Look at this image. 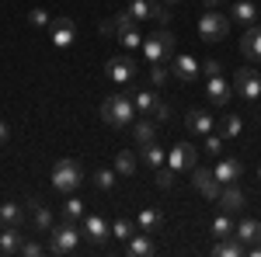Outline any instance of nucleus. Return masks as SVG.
I'll list each match as a JSON object with an SVG mask.
<instances>
[{"mask_svg":"<svg viewBox=\"0 0 261 257\" xmlns=\"http://www.w3.org/2000/svg\"><path fill=\"white\" fill-rule=\"evenodd\" d=\"M81 184H84L81 163H77V160H56V167H53V188H56L60 195H73Z\"/></svg>","mask_w":261,"mask_h":257,"instance_id":"1","label":"nucleus"},{"mask_svg":"<svg viewBox=\"0 0 261 257\" xmlns=\"http://www.w3.org/2000/svg\"><path fill=\"white\" fill-rule=\"evenodd\" d=\"M0 219H4L7 226H21L24 209H21V205H14V202H4V205H0Z\"/></svg>","mask_w":261,"mask_h":257,"instance_id":"29","label":"nucleus"},{"mask_svg":"<svg viewBox=\"0 0 261 257\" xmlns=\"http://www.w3.org/2000/svg\"><path fill=\"white\" fill-rule=\"evenodd\" d=\"M140 160L146 163V167H153V170H157V167L167 163V153H164L161 146H157V139H153V142H143V146H140Z\"/></svg>","mask_w":261,"mask_h":257,"instance_id":"23","label":"nucleus"},{"mask_svg":"<svg viewBox=\"0 0 261 257\" xmlns=\"http://www.w3.org/2000/svg\"><path fill=\"white\" fill-rule=\"evenodd\" d=\"M119 39L125 49H140L143 45V35H140V28H129V32H119Z\"/></svg>","mask_w":261,"mask_h":257,"instance_id":"35","label":"nucleus"},{"mask_svg":"<svg viewBox=\"0 0 261 257\" xmlns=\"http://www.w3.org/2000/svg\"><path fill=\"white\" fill-rule=\"evenodd\" d=\"M94 184H98L101 191H112V188H115V170H108V167L98 170V174H94Z\"/></svg>","mask_w":261,"mask_h":257,"instance_id":"36","label":"nucleus"},{"mask_svg":"<svg viewBox=\"0 0 261 257\" xmlns=\"http://www.w3.org/2000/svg\"><path fill=\"white\" fill-rule=\"evenodd\" d=\"M153 115H157V119H171V104H164V101H157V108H153Z\"/></svg>","mask_w":261,"mask_h":257,"instance_id":"45","label":"nucleus"},{"mask_svg":"<svg viewBox=\"0 0 261 257\" xmlns=\"http://www.w3.org/2000/svg\"><path fill=\"white\" fill-rule=\"evenodd\" d=\"M185 125H188V132H195V136H209V132H213V119H209V111H202V108H192L188 119H185Z\"/></svg>","mask_w":261,"mask_h":257,"instance_id":"18","label":"nucleus"},{"mask_svg":"<svg viewBox=\"0 0 261 257\" xmlns=\"http://www.w3.org/2000/svg\"><path fill=\"white\" fill-rule=\"evenodd\" d=\"M129 14H133L136 21H146V18H150V0H133Z\"/></svg>","mask_w":261,"mask_h":257,"instance_id":"39","label":"nucleus"},{"mask_svg":"<svg viewBox=\"0 0 261 257\" xmlns=\"http://www.w3.org/2000/svg\"><path fill=\"white\" fill-rule=\"evenodd\" d=\"M233 91H237L241 98H247V101L261 98V77L251 70V66H241V70L233 73Z\"/></svg>","mask_w":261,"mask_h":257,"instance_id":"7","label":"nucleus"},{"mask_svg":"<svg viewBox=\"0 0 261 257\" xmlns=\"http://www.w3.org/2000/svg\"><path fill=\"white\" fill-rule=\"evenodd\" d=\"M28 21H32V24H35V28H45V24H49V11H45V7H35V11H32V14H28Z\"/></svg>","mask_w":261,"mask_h":257,"instance_id":"42","label":"nucleus"},{"mask_svg":"<svg viewBox=\"0 0 261 257\" xmlns=\"http://www.w3.org/2000/svg\"><path fill=\"white\" fill-rule=\"evenodd\" d=\"M101 119L108 122V125H129V122H136V104L125 98V94H112V98H105L101 104Z\"/></svg>","mask_w":261,"mask_h":257,"instance_id":"2","label":"nucleus"},{"mask_svg":"<svg viewBox=\"0 0 261 257\" xmlns=\"http://www.w3.org/2000/svg\"><path fill=\"white\" fill-rule=\"evenodd\" d=\"M164 4H178V0H164Z\"/></svg>","mask_w":261,"mask_h":257,"instance_id":"49","label":"nucleus"},{"mask_svg":"<svg viewBox=\"0 0 261 257\" xmlns=\"http://www.w3.org/2000/svg\"><path fill=\"white\" fill-rule=\"evenodd\" d=\"M192 184H195V191L199 195H205L209 202H216L220 198V191H223V184H220V178H216V170H209V167H192Z\"/></svg>","mask_w":261,"mask_h":257,"instance_id":"6","label":"nucleus"},{"mask_svg":"<svg viewBox=\"0 0 261 257\" xmlns=\"http://www.w3.org/2000/svg\"><path fill=\"white\" fill-rule=\"evenodd\" d=\"M174 174H178V170H174V167H167V163L157 167V184H161V188H171V184H174Z\"/></svg>","mask_w":261,"mask_h":257,"instance_id":"40","label":"nucleus"},{"mask_svg":"<svg viewBox=\"0 0 261 257\" xmlns=\"http://www.w3.org/2000/svg\"><path fill=\"white\" fill-rule=\"evenodd\" d=\"M202 73H205V77H220V73H223V63L220 60H205V63H202Z\"/></svg>","mask_w":261,"mask_h":257,"instance_id":"44","label":"nucleus"},{"mask_svg":"<svg viewBox=\"0 0 261 257\" xmlns=\"http://www.w3.org/2000/svg\"><path fill=\"white\" fill-rule=\"evenodd\" d=\"M241 52L247 56L251 63L261 60V24H247L241 35Z\"/></svg>","mask_w":261,"mask_h":257,"instance_id":"12","label":"nucleus"},{"mask_svg":"<svg viewBox=\"0 0 261 257\" xmlns=\"http://www.w3.org/2000/svg\"><path fill=\"white\" fill-rule=\"evenodd\" d=\"M63 219H70V222L84 219V202H81V198L66 195V202H63Z\"/></svg>","mask_w":261,"mask_h":257,"instance_id":"30","label":"nucleus"},{"mask_svg":"<svg viewBox=\"0 0 261 257\" xmlns=\"http://www.w3.org/2000/svg\"><path fill=\"white\" fill-rule=\"evenodd\" d=\"M4 142H7V125L0 122V146H4Z\"/></svg>","mask_w":261,"mask_h":257,"instance_id":"47","label":"nucleus"},{"mask_svg":"<svg viewBox=\"0 0 261 257\" xmlns=\"http://www.w3.org/2000/svg\"><path fill=\"white\" fill-rule=\"evenodd\" d=\"M136 226H140L143 233H157V230L164 226V212H161V209H153V205H146L140 216H136Z\"/></svg>","mask_w":261,"mask_h":257,"instance_id":"21","label":"nucleus"},{"mask_svg":"<svg viewBox=\"0 0 261 257\" xmlns=\"http://www.w3.org/2000/svg\"><path fill=\"white\" fill-rule=\"evenodd\" d=\"M125 254L129 257H150L153 254V240H150V233H133V237L125 240Z\"/></svg>","mask_w":261,"mask_h":257,"instance_id":"16","label":"nucleus"},{"mask_svg":"<svg viewBox=\"0 0 261 257\" xmlns=\"http://www.w3.org/2000/svg\"><path fill=\"white\" fill-rule=\"evenodd\" d=\"M171 73L178 80H185V83H192V80L202 73V63L195 60V56H188V52H181L178 60H174V66H171Z\"/></svg>","mask_w":261,"mask_h":257,"instance_id":"14","label":"nucleus"},{"mask_svg":"<svg viewBox=\"0 0 261 257\" xmlns=\"http://www.w3.org/2000/svg\"><path fill=\"white\" fill-rule=\"evenodd\" d=\"M233 230H237V226H233V219L226 216V212H223V216H216L213 219V226H209V233H213V237H233Z\"/></svg>","mask_w":261,"mask_h":257,"instance_id":"28","label":"nucleus"},{"mask_svg":"<svg viewBox=\"0 0 261 257\" xmlns=\"http://www.w3.org/2000/svg\"><path fill=\"white\" fill-rule=\"evenodd\" d=\"M21 254H24V257H42V254H45V247H42L39 240H24V243H21Z\"/></svg>","mask_w":261,"mask_h":257,"instance_id":"41","label":"nucleus"},{"mask_svg":"<svg viewBox=\"0 0 261 257\" xmlns=\"http://www.w3.org/2000/svg\"><path fill=\"white\" fill-rule=\"evenodd\" d=\"M136 24H140V21L133 18L129 11H119V14H115V32H129V28H136Z\"/></svg>","mask_w":261,"mask_h":257,"instance_id":"38","label":"nucleus"},{"mask_svg":"<svg viewBox=\"0 0 261 257\" xmlns=\"http://www.w3.org/2000/svg\"><path fill=\"white\" fill-rule=\"evenodd\" d=\"M133 136H136V142H153V139H157V125H153V122L150 119H143V122H136V125H133Z\"/></svg>","mask_w":261,"mask_h":257,"instance_id":"27","label":"nucleus"},{"mask_svg":"<svg viewBox=\"0 0 261 257\" xmlns=\"http://www.w3.org/2000/svg\"><path fill=\"white\" fill-rule=\"evenodd\" d=\"M73 39H77V24H73V18H56L53 21V45L66 49V45H73Z\"/></svg>","mask_w":261,"mask_h":257,"instance_id":"15","label":"nucleus"},{"mask_svg":"<svg viewBox=\"0 0 261 257\" xmlns=\"http://www.w3.org/2000/svg\"><path fill=\"white\" fill-rule=\"evenodd\" d=\"M4 230H7V222H4V219H0V233H4Z\"/></svg>","mask_w":261,"mask_h":257,"instance_id":"48","label":"nucleus"},{"mask_svg":"<svg viewBox=\"0 0 261 257\" xmlns=\"http://www.w3.org/2000/svg\"><path fill=\"white\" fill-rule=\"evenodd\" d=\"M136 60L133 56H115V60H108V80H115V83H129V80L136 77Z\"/></svg>","mask_w":261,"mask_h":257,"instance_id":"9","label":"nucleus"},{"mask_svg":"<svg viewBox=\"0 0 261 257\" xmlns=\"http://www.w3.org/2000/svg\"><path fill=\"white\" fill-rule=\"evenodd\" d=\"M258 178H261V167H258Z\"/></svg>","mask_w":261,"mask_h":257,"instance_id":"50","label":"nucleus"},{"mask_svg":"<svg viewBox=\"0 0 261 257\" xmlns=\"http://www.w3.org/2000/svg\"><path fill=\"white\" fill-rule=\"evenodd\" d=\"M220 129H223V136H226V139H233V136H241V129H244V119H241V115H226Z\"/></svg>","mask_w":261,"mask_h":257,"instance_id":"32","label":"nucleus"},{"mask_svg":"<svg viewBox=\"0 0 261 257\" xmlns=\"http://www.w3.org/2000/svg\"><path fill=\"white\" fill-rule=\"evenodd\" d=\"M171 77V70L164 66V63H150V80H153V87H164Z\"/></svg>","mask_w":261,"mask_h":257,"instance_id":"34","label":"nucleus"},{"mask_svg":"<svg viewBox=\"0 0 261 257\" xmlns=\"http://www.w3.org/2000/svg\"><path fill=\"white\" fill-rule=\"evenodd\" d=\"M244 174V163L241 160H220L216 163V178H220V184H237V178Z\"/></svg>","mask_w":261,"mask_h":257,"instance_id":"20","label":"nucleus"},{"mask_svg":"<svg viewBox=\"0 0 261 257\" xmlns=\"http://www.w3.org/2000/svg\"><path fill=\"white\" fill-rule=\"evenodd\" d=\"M205 153L220 157V153H223V136H213V132H209V136H205Z\"/></svg>","mask_w":261,"mask_h":257,"instance_id":"43","label":"nucleus"},{"mask_svg":"<svg viewBox=\"0 0 261 257\" xmlns=\"http://www.w3.org/2000/svg\"><path fill=\"white\" fill-rule=\"evenodd\" d=\"M150 18L157 21V24H167V21H171V11H167L164 0H150Z\"/></svg>","mask_w":261,"mask_h":257,"instance_id":"33","label":"nucleus"},{"mask_svg":"<svg viewBox=\"0 0 261 257\" xmlns=\"http://www.w3.org/2000/svg\"><path fill=\"white\" fill-rule=\"evenodd\" d=\"M133 104H136V111H146V115H150V111L157 108V94H150V91H136V94H133Z\"/></svg>","mask_w":261,"mask_h":257,"instance_id":"31","label":"nucleus"},{"mask_svg":"<svg viewBox=\"0 0 261 257\" xmlns=\"http://www.w3.org/2000/svg\"><path fill=\"white\" fill-rule=\"evenodd\" d=\"M233 21H241L244 28H247V24H258V7H254L251 0H237V4H233Z\"/></svg>","mask_w":261,"mask_h":257,"instance_id":"25","label":"nucleus"},{"mask_svg":"<svg viewBox=\"0 0 261 257\" xmlns=\"http://www.w3.org/2000/svg\"><path fill=\"white\" fill-rule=\"evenodd\" d=\"M220 209L226 212V216H233V212H244V205H247V195H244L237 184H223V191H220Z\"/></svg>","mask_w":261,"mask_h":257,"instance_id":"10","label":"nucleus"},{"mask_svg":"<svg viewBox=\"0 0 261 257\" xmlns=\"http://www.w3.org/2000/svg\"><path fill=\"white\" fill-rule=\"evenodd\" d=\"M28 216H32V226H35L39 233H49V230H53V212H49L42 202H35V198L28 202Z\"/></svg>","mask_w":261,"mask_h":257,"instance_id":"17","label":"nucleus"},{"mask_svg":"<svg viewBox=\"0 0 261 257\" xmlns=\"http://www.w3.org/2000/svg\"><path fill=\"white\" fill-rule=\"evenodd\" d=\"M21 243H24L21 230L18 226H7V230L0 233V254H21Z\"/></svg>","mask_w":261,"mask_h":257,"instance_id":"24","label":"nucleus"},{"mask_svg":"<svg viewBox=\"0 0 261 257\" xmlns=\"http://www.w3.org/2000/svg\"><path fill=\"white\" fill-rule=\"evenodd\" d=\"M230 94H233V83L223 77V73H220V77H209V80H205V98L213 101V104H226Z\"/></svg>","mask_w":261,"mask_h":257,"instance_id":"13","label":"nucleus"},{"mask_svg":"<svg viewBox=\"0 0 261 257\" xmlns=\"http://www.w3.org/2000/svg\"><path fill=\"white\" fill-rule=\"evenodd\" d=\"M81 230L70 222V219H63V226H56V230H49V250L53 254H73L77 247H81Z\"/></svg>","mask_w":261,"mask_h":257,"instance_id":"3","label":"nucleus"},{"mask_svg":"<svg viewBox=\"0 0 261 257\" xmlns=\"http://www.w3.org/2000/svg\"><path fill=\"white\" fill-rule=\"evenodd\" d=\"M258 125H261V119H258Z\"/></svg>","mask_w":261,"mask_h":257,"instance_id":"51","label":"nucleus"},{"mask_svg":"<svg viewBox=\"0 0 261 257\" xmlns=\"http://www.w3.org/2000/svg\"><path fill=\"white\" fill-rule=\"evenodd\" d=\"M202 4H205V11H216V7H223L226 0H202Z\"/></svg>","mask_w":261,"mask_h":257,"instance_id":"46","label":"nucleus"},{"mask_svg":"<svg viewBox=\"0 0 261 257\" xmlns=\"http://www.w3.org/2000/svg\"><path fill=\"white\" fill-rule=\"evenodd\" d=\"M199 35L205 42H220L230 35V18L226 14H220V11H205L199 18Z\"/></svg>","mask_w":261,"mask_h":257,"instance_id":"5","label":"nucleus"},{"mask_svg":"<svg viewBox=\"0 0 261 257\" xmlns=\"http://www.w3.org/2000/svg\"><path fill=\"white\" fill-rule=\"evenodd\" d=\"M233 233H237L247 247H254V243H261V219H241Z\"/></svg>","mask_w":261,"mask_h":257,"instance_id":"22","label":"nucleus"},{"mask_svg":"<svg viewBox=\"0 0 261 257\" xmlns=\"http://www.w3.org/2000/svg\"><path fill=\"white\" fill-rule=\"evenodd\" d=\"M195 163H199V150L192 142H178L167 150V167H174V170H192Z\"/></svg>","mask_w":261,"mask_h":257,"instance_id":"8","label":"nucleus"},{"mask_svg":"<svg viewBox=\"0 0 261 257\" xmlns=\"http://www.w3.org/2000/svg\"><path fill=\"white\" fill-rule=\"evenodd\" d=\"M115 174H122V178H133V174H136V153H133V150H119V157H115Z\"/></svg>","mask_w":261,"mask_h":257,"instance_id":"26","label":"nucleus"},{"mask_svg":"<svg viewBox=\"0 0 261 257\" xmlns=\"http://www.w3.org/2000/svg\"><path fill=\"white\" fill-rule=\"evenodd\" d=\"M174 52V35L161 28V32H150V39H143V56L150 63H167Z\"/></svg>","mask_w":261,"mask_h":257,"instance_id":"4","label":"nucleus"},{"mask_svg":"<svg viewBox=\"0 0 261 257\" xmlns=\"http://www.w3.org/2000/svg\"><path fill=\"white\" fill-rule=\"evenodd\" d=\"M81 233H84L87 240H91L94 247H101L105 240L112 237V226H108V222H105L101 216H84V226H81Z\"/></svg>","mask_w":261,"mask_h":257,"instance_id":"11","label":"nucleus"},{"mask_svg":"<svg viewBox=\"0 0 261 257\" xmlns=\"http://www.w3.org/2000/svg\"><path fill=\"white\" fill-rule=\"evenodd\" d=\"M133 233H136V226H133L129 219H119V222L112 226V237H119V240H129Z\"/></svg>","mask_w":261,"mask_h":257,"instance_id":"37","label":"nucleus"},{"mask_svg":"<svg viewBox=\"0 0 261 257\" xmlns=\"http://www.w3.org/2000/svg\"><path fill=\"white\" fill-rule=\"evenodd\" d=\"M213 254H216V257H241V254H247V243L233 233V237H223L220 243L213 247Z\"/></svg>","mask_w":261,"mask_h":257,"instance_id":"19","label":"nucleus"}]
</instances>
